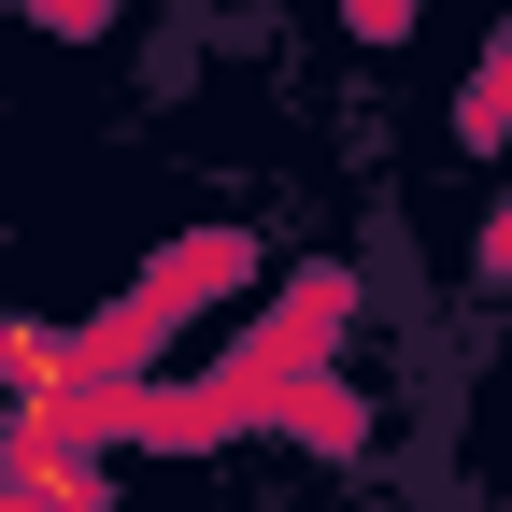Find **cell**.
<instances>
[{
    "mask_svg": "<svg viewBox=\"0 0 512 512\" xmlns=\"http://www.w3.org/2000/svg\"><path fill=\"white\" fill-rule=\"evenodd\" d=\"M242 271H256V242H228V228H214V242H185V256H171V271L128 299V313H100V328H86V384H128V370H143V356L185 328V313H200L214 285H242Z\"/></svg>",
    "mask_w": 512,
    "mask_h": 512,
    "instance_id": "1",
    "label": "cell"
},
{
    "mask_svg": "<svg viewBox=\"0 0 512 512\" xmlns=\"http://www.w3.org/2000/svg\"><path fill=\"white\" fill-rule=\"evenodd\" d=\"M0 484L43 512H100V427H0Z\"/></svg>",
    "mask_w": 512,
    "mask_h": 512,
    "instance_id": "2",
    "label": "cell"
},
{
    "mask_svg": "<svg viewBox=\"0 0 512 512\" xmlns=\"http://www.w3.org/2000/svg\"><path fill=\"white\" fill-rule=\"evenodd\" d=\"M498 271H512V214H498Z\"/></svg>",
    "mask_w": 512,
    "mask_h": 512,
    "instance_id": "3",
    "label": "cell"
}]
</instances>
